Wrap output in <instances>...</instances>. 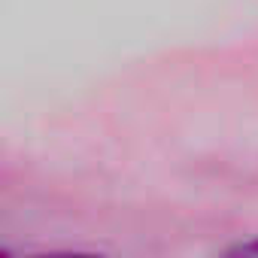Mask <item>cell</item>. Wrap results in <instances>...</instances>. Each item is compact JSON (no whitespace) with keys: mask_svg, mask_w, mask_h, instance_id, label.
<instances>
[{"mask_svg":"<svg viewBox=\"0 0 258 258\" xmlns=\"http://www.w3.org/2000/svg\"><path fill=\"white\" fill-rule=\"evenodd\" d=\"M222 258H258V237H252V240H240V243H234Z\"/></svg>","mask_w":258,"mask_h":258,"instance_id":"1","label":"cell"},{"mask_svg":"<svg viewBox=\"0 0 258 258\" xmlns=\"http://www.w3.org/2000/svg\"><path fill=\"white\" fill-rule=\"evenodd\" d=\"M37 258H106V255H91V252H49V255H37Z\"/></svg>","mask_w":258,"mask_h":258,"instance_id":"2","label":"cell"},{"mask_svg":"<svg viewBox=\"0 0 258 258\" xmlns=\"http://www.w3.org/2000/svg\"><path fill=\"white\" fill-rule=\"evenodd\" d=\"M0 258H13V255H7V252H0Z\"/></svg>","mask_w":258,"mask_h":258,"instance_id":"3","label":"cell"}]
</instances>
